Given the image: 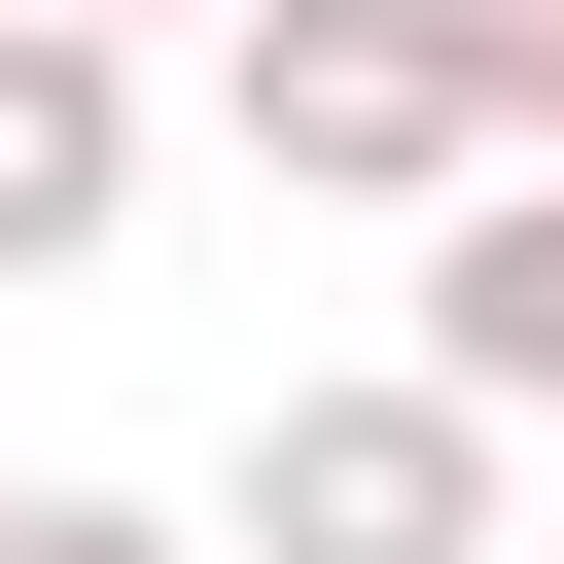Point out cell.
Instances as JSON below:
<instances>
[{
  "instance_id": "obj_2",
  "label": "cell",
  "mask_w": 564,
  "mask_h": 564,
  "mask_svg": "<svg viewBox=\"0 0 564 564\" xmlns=\"http://www.w3.org/2000/svg\"><path fill=\"white\" fill-rule=\"evenodd\" d=\"M494 494H529V423H458L423 352H352V388H282V423H247V494H212V529H247V564H494Z\"/></svg>"
},
{
  "instance_id": "obj_6",
  "label": "cell",
  "mask_w": 564,
  "mask_h": 564,
  "mask_svg": "<svg viewBox=\"0 0 564 564\" xmlns=\"http://www.w3.org/2000/svg\"><path fill=\"white\" fill-rule=\"evenodd\" d=\"M0 564H212L176 494H0Z\"/></svg>"
},
{
  "instance_id": "obj_1",
  "label": "cell",
  "mask_w": 564,
  "mask_h": 564,
  "mask_svg": "<svg viewBox=\"0 0 564 564\" xmlns=\"http://www.w3.org/2000/svg\"><path fill=\"white\" fill-rule=\"evenodd\" d=\"M212 141L282 212H458L494 106H458V0H212Z\"/></svg>"
},
{
  "instance_id": "obj_4",
  "label": "cell",
  "mask_w": 564,
  "mask_h": 564,
  "mask_svg": "<svg viewBox=\"0 0 564 564\" xmlns=\"http://www.w3.org/2000/svg\"><path fill=\"white\" fill-rule=\"evenodd\" d=\"M423 388H458V423H564V141H494V176L423 212Z\"/></svg>"
},
{
  "instance_id": "obj_5",
  "label": "cell",
  "mask_w": 564,
  "mask_h": 564,
  "mask_svg": "<svg viewBox=\"0 0 564 564\" xmlns=\"http://www.w3.org/2000/svg\"><path fill=\"white\" fill-rule=\"evenodd\" d=\"M458 106H494V141H564V0H458Z\"/></svg>"
},
{
  "instance_id": "obj_7",
  "label": "cell",
  "mask_w": 564,
  "mask_h": 564,
  "mask_svg": "<svg viewBox=\"0 0 564 564\" xmlns=\"http://www.w3.org/2000/svg\"><path fill=\"white\" fill-rule=\"evenodd\" d=\"M70 35H212V0H70Z\"/></svg>"
},
{
  "instance_id": "obj_3",
  "label": "cell",
  "mask_w": 564,
  "mask_h": 564,
  "mask_svg": "<svg viewBox=\"0 0 564 564\" xmlns=\"http://www.w3.org/2000/svg\"><path fill=\"white\" fill-rule=\"evenodd\" d=\"M106 212H141V35L0 0V282H106Z\"/></svg>"
}]
</instances>
